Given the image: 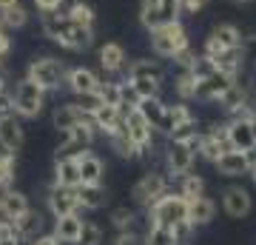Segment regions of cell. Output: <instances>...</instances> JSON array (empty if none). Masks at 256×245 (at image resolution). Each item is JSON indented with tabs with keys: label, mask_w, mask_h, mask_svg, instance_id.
<instances>
[{
	"label": "cell",
	"mask_w": 256,
	"mask_h": 245,
	"mask_svg": "<svg viewBox=\"0 0 256 245\" xmlns=\"http://www.w3.org/2000/svg\"><path fill=\"white\" fill-rule=\"evenodd\" d=\"M108 143H111V148H114V151H117L122 160H137V157L142 154V151L137 148V143L128 137V128H126V126H120L117 131H111V134H108Z\"/></svg>",
	"instance_id": "4316f807"
},
{
	"label": "cell",
	"mask_w": 256,
	"mask_h": 245,
	"mask_svg": "<svg viewBox=\"0 0 256 245\" xmlns=\"http://www.w3.org/2000/svg\"><path fill=\"white\" fill-rule=\"evenodd\" d=\"M63 3H66V0H32V6H34L40 15H43V12H57V9H63Z\"/></svg>",
	"instance_id": "c3c4849f"
},
{
	"label": "cell",
	"mask_w": 256,
	"mask_h": 245,
	"mask_svg": "<svg viewBox=\"0 0 256 245\" xmlns=\"http://www.w3.org/2000/svg\"><path fill=\"white\" fill-rule=\"evenodd\" d=\"M180 194H182L188 202L196 200V197H202V194H205V180H202L200 174H194V171L182 174V177H180Z\"/></svg>",
	"instance_id": "e575fe53"
},
{
	"label": "cell",
	"mask_w": 256,
	"mask_h": 245,
	"mask_svg": "<svg viewBox=\"0 0 256 245\" xmlns=\"http://www.w3.org/2000/svg\"><path fill=\"white\" fill-rule=\"evenodd\" d=\"M82 120H86V114H82L74 103H60L54 111H52V126L57 128V131H72L74 126H80Z\"/></svg>",
	"instance_id": "ffe728a7"
},
{
	"label": "cell",
	"mask_w": 256,
	"mask_h": 245,
	"mask_svg": "<svg viewBox=\"0 0 256 245\" xmlns=\"http://www.w3.org/2000/svg\"><path fill=\"white\" fill-rule=\"evenodd\" d=\"M200 134V126H196V117L188 120V123H182V126L174 128V134H171V140H182V143H188V140H194V137Z\"/></svg>",
	"instance_id": "ee69618b"
},
{
	"label": "cell",
	"mask_w": 256,
	"mask_h": 245,
	"mask_svg": "<svg viewBox=\"0 0 256 245\" xmlns=\"http://www.w3.org/2000/svg\"><path fill=\"white\" fill-rule=\"evenodd\" d=\"M46 89H40L34 80H28V77H23V80L14 86V91H12V97H14V114H18L20 120H34L43 114V109H46Z\"/></svg>",
	"instance_id": "277c9868"
},
{
	"label": "cell",
	"mask_w": 256,
	"mask_h": 245,
	"mask_svg": "<svg viewBox=\"0 0 256 245\" xmlns=\"http://www.w3.org/2000/svg\"><path fill=\"white\" fill-rule=\"evenodd\" d=\"M97 86H100V74L86 66H74L66 74V89L72 94H88V91H97Z\"/></svg>",
	"instance_id": "9a60e30c"
},
{
	"label": "cell",
	"mask_w": 256,
	"mask_h": 245,
	"mask_svg": "<svg viewBox=\"0 0 256 245\" xmlns=\"http://www.w3.org/2000/svg\"><path fill=\"white\" fill-rule=\"evenodd\" d=\"M23 143H26V131H23V123H20L18 114L0 117V148L9 154H18Z\"/></svg>",
	"instance_id": "8fae6325"
},
{
	"label": "cell",
	"mask_w": 256,
	"mask_h": 245,
	"mask_svg": "<svg viewBox=\"0 0 256 245\" xmlns=\"http://www.w3.org/2000/svg\"><path fill=\"white\" fill-rule=\"evenodd\" d=\"M97 137V126L92 123V117H86L80 126H74L72 131H66V143L63 148L57 151V157H72V160H80L82 154L92 151V143Z\"/></svg>",
	"instance_id": "5b68a950"
},
{
	"label": "cell",
	"mask_w": 256,
	"mask_h": 245,
	"mask_svg": "<svg viewBox=\"0 0 256 245\" xmlns=\"http://www.w3.org/2000/svg\"><path fill=\"white\" fill-rule=\"evenodd\" d=\"M92 123L97 126V131H102L106 137H108L111 131H117L120 126H126V120L120 117V109H117V106H106V103H102L100 109L92 114Z\"/></svg>",
	"instance_id": "cb8c5ba5"
},
{
	"label": "cell",
	"mask_w": 256,
	"mask_h": 245,
	"mask_svg": "<svg viewBox=\"0 0 256 245\" xmlns=\"http://www.w3.org/2000/svg\"><path fill=\"white\" fill-rule=\"evenodd\" d=\"M142 77L162 83L165 72H162V66L156 63V60H131V63L126 66V80H142Z\"/></svg>",
	"instance_id": "7402d4cb"
},
{
	"label": "cell",
	"mask_w": 256,
	"mask_h": 245,
	"mask_svg": "<svg viewBox=\"0 0 256 245\" xmlns=\"http://www.w3.org/2000/svg\"><path fill=\"white\" fill-rule=\"evenodd\" d=\"M230 83H234V77H228V74L220 72V69H214L210 74H205V77H200V80H196V89H194V100L216 103L222 94H225V89H228Z\"/></svg>",
	"instance_id": "9c48e42d"
},
{
	"label": "cell",
	"mask_w": 256,
	"mask_h": 245,
	"mask_svg": "<svg viewBox=\"0 0 256 245\" xmlns=\"http://www.w3.org/2000/svg\"><path fill=\"white\" fill-rule=\"evenodd\" d=\"M216 171L220 177H242V174H250V163H248V154L245 151H225V154L216 160Z\"/></svg>",
	"instance_id": "e0dca14e"
},
{
	"label": "cell",
	"mask_w": 256,
	"mask_h": 245,
	"mask_svg": "<svg viewBox=\"0 0 256 245\" xmlns=\"http://www.w3.org/2000/svg\"><path fill=\"white\" fill-rule=\"evenodd\" d=\"M100 66L106 74H120L126 72L128 66V57H126V49L120 43H114V40H108V43L100 46Z\"/></svg>",
	"instance_id": "2e32d148"
},
{
	"label": "cell",
	"mask_w": 256,
	"mask_h": 245,
	"mask_svg": "<svg viewBox=\"0 0 256 245\" xmlns=\"http://www.w3.org/2000/svg\"><path fill=\"white\" fill-rule=\"evenodd\" d=\"M28 245H63L57 239V234H40V236H32Z\"/></svg>",
	"instance_id": "f5cc1de1"
},
{
	"label": "cell",
	"mask_w": 256,
	"mask_h": 245,
	"mask_svg": "<svg viewBox=\"0 0 256 245\" xmlns=\"http://www.w3.org/2000/svg\"><path fill=\"white\" fill-rule=\"evenodd\" d=\"M111 225L117 228V231H134L137 214H134L131 208H114L111 211Z\"/></svg>",
	"instance_id": "ab89813d"
},
{
	"label": "cell",
	"mask_w": 256,
	"mask_h": 245,
	"mask_svg": "<svg viewBox=\"0 0 256 245\" xmlns=\"http://www.w3.org/2000/svg\"><path fill=\"white\" fill-rule=\"evenodd\" d=\"M140 23L146 32H154L156 26H162V0H140Z\"/></svg>",
	"instance_id": "f1b7e54d"
},
{
	"label": "cell",
	"mask_w": 256,
	"mask_h": 245,
	"mask_svg": "<svg viewBox=\"0 0 256 245\" xmlns=\"http://www.w3.org/2000/svg\"><path fill=\"white\" fill-rule=\"evenodd\" d=\"M126 128H128V137L137 143V148L142 151V154H146L148 148L154 145V126H151V123H148V120L142 117L137 109L126 117Z\"/></svg>",
	"instance_id": "4fadbf2b"
},
{
	"label": "cell",
	"mask_w": 256,
	"mask_h": 245,
	"mask_svg": "<svg viewBox=\"0 0 256 245\" xmlns=\"http://www.w3.org/2000/svg\"><path fill=\"white\" fill-rule=\"evenodd\" d=\"M250 205H254V200H250V191L242 188V185H230V188H225V194H222V208H225V214L234 219H242L250 214Z\"/></svg>",
	"instance_id": "7c38bea8"
},
{
	"label": "cell",
	"mask_w": 256,
	"mask_h": 245,
	"mask_svg": "<svg viewBox=\"0 0 256 245\" xmlns=\"http://www.w3.org/2000/svg\"><path fill=\"white\" fill-rule=\"evenodd\" d=\"M54 182H57V185H66V188H77V185L82 182L77 160H72V157H57V163H54Z\"/></svg>",
	"instance_id": "603a6c76"
},
{
	"label": "cell",
	"mask_w": 256,
	"mask_h": 245,
	"mask_svg": "<svg viewBox=\"0 0 256 245\" xmlns=\"http://www.w3.org/2000/svg\"><path fill=\"white\" fill-rule=\"evenodd\" d=\"M165 109H168V106H165L160 97H142V100H137V111H140V114H142V117H146L154 128L162 126Z\"/></svg>",
	"instance_id": "d6a6232c"
},
{
	"label": "cell",
	"mask_w": 256,
	"mask_h": 245,
	"mask_svg": "<svg viewBox=\"0 0 256 245\" xmlns=\"http://www.w3.org/2000/svg\"><path fill=\"white\" fill-rule=\"evenodd\" d=\"M242 55H245V60L256 63V35L254 37H242Z\"/></svg>",
	"instance_id": "681fc988"
},
{
	"label": "cell",
	"mask_w": 256,
	"mask_h": 245,
	"mask_svg": "<svg viewBox=\"0 0 256 245\" xmlns=\"http://www.w3.org/2000/svg\"><path fill=\"white\" fill-rule=\"evenodd\" d=\"M14 3H20V0H0V12L9 9V6H14Z\"/></svg>",
	"instance_id": "11a10c76"
},
{
	"label": "cell",
	"mask_w": 256,
	"mask_h": 245,
	"mask_svg": "<svg viewBox=\"0 0 256 245\" xmlns=\"http://www.w3.org/2000/svg\"><path fill=\"white\" fill-rule=\"evenodd\" d=\"M68 29H72V18H68L66 9L43 12V15H40V32H43V37H48L52 43H60Z\"/></svg>",
	"instance_id": "5bb4252c"
},
{
	"label": "cell",
	"mask_w": 256,
	"mask_h": 245,
	"mask_svg": "<svg viewBox=\"0 0 256 245\" xmlns=\"http://www.w3.org/2000/svg\"><path fill=\"white\" fill-rule=\"evenodd\" d=\"M54 234L60 242H68V245H77L82 234V219L77 214H66V217H57L54 219Z\"/></svg>",
	"instance_id": "d4e9b609"
},
{
	"label": "cell",
	"mask_w": 256,
	"mask_h": 245,
	"mask_svg": "<svg viewBox=\"0 0 256 245\" xmlns=\"http://www.w3.org/2000/svg\"><path fill=\"white\" fill-rule=\"evenodd\" d=\"M57 46H63V49H68V52H86V49L94 46V29L72 23V29L66 32V37Z\"/></svg>",
	"instance_id": "44dd1931"
},
{
	"label": "cell",
	"mask_w": 256,
	"mask_h": 245,
	"mask_svg": "<svg viewBox=\"0 0 256 245\" xmlns=\"http://www.w3.org/2000/svg\"><path fill=\"white\" fill-rule=\"evenodd\" d=\"M146 242H148V245H176V239H174V231H171V228H165V225H151V222H148Z\"/></svg>",
	"instance_id": "74e56055"
},
{
	"label": "cell",
	"mask_w": 256,
	"mask_h": 245,
	"mask_svg": "<svg viewBox=\"0 0 256 245\" xmlns=\"http://www.w3.org/2000/svg\"><path fill=\"white\" fill-rule=\"evenodd\" d=\"M97 91H100L106 106H120L122 103V83H117V80H100Z\"/></svg>",
	"instance_id": "8d00e7d4"
},
{
	"label": "cell",
	"mask_w": 256,
	"mask_h": 245,
	"mask_svg": "<svg viewBox=\"0 0 256 245\" xmlns=\"http://www.w3.org/2000/svg\"><path fill=\"white\" fill-rule=\"evenodd\" d=\"M12 180H14V154L3 151V154H0V188L9 185Z\"/></svg>",
	"instance_id": "7bdbcfd3"
},
{
	"label": "cell",
	"mask_w": 256,
	"mask_h": 245,
	"mask_svg": "<svg viewBox=\"0 0 256 245\" xmlns=\"http://www.w3.org/2000/svg\"><path fill=\"white\" fill-rule=\"evenodd\" d=\"M171 231H174V239H176V245H188V242H191V236H194V231H196V228H194L191 222L185 219V222H176V225L171 228Z\"/></svg>",
	"instance_id": "f6af8a7d"
},
{
	"label": "cell",
	"mask_w": 256,
	"mask_h": 245,
	"mask_svg": "<svg viewBox=\"0 0 256 245\" xmlns=\"http://www.w3.org/2000/svg\"><path fill=\"white\" fill-rule=\"evenodd\" d=\"M234 3H239V6H245V3H254V0H234Z\"/></svg>",
	"instance_id": "91938a15"
},
{
	"label": "cell",
	"mask_w": 256,
	"mask_h": 245,
	"mask_svg": "<svg viewBox=\"0 0 256 245\" xmlns=\"http://www.w3.org/2000/svg\"><path fill=\"white\" fill-rule=\"evenodd\" d=\"M77 200H80V208L97 211L108 202V191L102 188V182H80L77 185Z\"/></svg>",
	"instance_id": "ac0fdd59"
},
{
	"label": "cell",
	"mask_w": 256,
	"mask_h": 245,
	"mask_svg": "<svg viewBox=\"0 0 256 245\" xmlns=\"http://www.w3.org/2000/svg\"><path fill=\"white\" fill-rule=\"evenodd\" d=\"M74 106L86 114V117H92L94 111L102 106V97H100V91H88V94H74Z\"/></svg>",
	"instance_id": "f35d334b"
},
{
	"label": "cell",
	"mask_w": 256,
	"mask_h": 245,
	"mask_svg": "<svg viewBox=\"0 0 256 245\" xmlns=\"http://www.w3.org/2000/svg\"><path fill=\"white\" fill-rule=\"evenodd\" d=\"M165 191H168V180H165V174H160V171H146L137 182H134L131 197H134V202H137V205L148 208L151 202H156L160 197H162Z\"/></svg>",
	"instance_id": "8992f818"
},
{
	"label": "cell",
	"mask_w": 256,
	"mask_h": 245,
	"mask_svg": "<svg viewBox=\"0 0 256 245\" xmlns=\"http://www.w3.org/2000/svg\"><path fill=\"white\" fill-rule=\"evenodd\" d=\"M3 91H6V72L0 69V94H3Z\"/></svg>",
	"instance_id": "9f6ffc18"
},
{
	"label": "cell",
	"mask_w": 256,
	"mask_h": 245,
	"mask_svg": "<svg viewBox=\"0 0 256 245\" xmlns=\"http://www.w3.org/2000/svg\"><path fill=\"white\" fill-rule=\"evenodd\" d=\"M66 12H68L72 23H77V26L94 29V23H97V12H94V6H92V3H86V0H72Z\"/></svg>",
	"instance_id": "836d02e7"
},
{
	"label": "cell",
	"mask_w": 256,
	"mask_h": 245,
	"mask_svg": "<svg viewBox=\"0 0 256 245\" xmlns=\"http://www.w3.org/2000/svg\"><path fill=\"white\" fill-rule=\"evenodd\" d=\"M180 3H182V15H196V12L205 9L208 0H180Z\"/></svg>",
	"instance_id": "816d5d0a"
},
{
	"label": "cell",
	"mask_w": 256,
	"mask_h": 245,
	"mask_svg": "<svg viewBox=\"0 0 256 245\" xmlns=\"http://www.w3.org/2000/svg\"><path fill=\"white\" fill-rule=\"evenodd\" d=\"M188 120H194V111L185 106V103H176V106H168L165 109V117H162V126L156 128V131H162V134H174L176 126H182V123H188Z\"/></svg>",
	"instance_id": "83f0119b"
},
{
	"label": "cell",
	"mask_w": 256,
	"mask_h": 245,
	"mask_svg": "<svg viewBox=\"0 0 256 245\" xmlns=\"http://www.w3.org/2000/svg\"><path fill=\"white\" fill-rule=\"evenodd\" d=\"M18 245H28V239H26V236H20V239H18Z\"/></svg>",
	"instance_id": "6f0895ef"
},
{
	"label": "cell",
	"mask_w": 256,
	"mask_h": 245,
	"mask_svg": "<svg viewBox=\"0 0 256 245\" xmlns=\"http://www.w3.org/2000/svg\"><path fill=\"white\" fill-rule=\"evenodd\" d=\"M148 217H151L148 219L151 225L174 228L176 222H185V219H188V200H185L180 191H176V194H168V191H165L160 200L148 205Z\"/></svg>",
	"instance_id": "3957f363"
},
{
	"label": "cell",
	"mask_w": 256,
	"mask_h": 245,
	"mask_svg": "<svg viewBox=\"0 0 256 245\" xmlns=\"http://www.w3.org/2000/svg\"><path fill=\"white\" fill-rule=\"evenodd\" d=\"M162 18H165V23L182 20V3L180 0H162Z\"/></svg>",
	"instance_id": "bcb514c9"
},
{
	"label": "cell",
	"mask_w": 256,
	"mask_h": 245,
	"mask_svg": "<svg viewBox=\"0 0 256 245\" xmlns=\"http://www.w3.org/2000/svg\"><path fill=\"white\" fill-rule=\"evenodd\" d=\"M225 140L234 151H250L256 145L254 137V123H250V114H236L225 123Z\"/></svg>",
	"instance_id": "52a82bcc"
},
{
	"label": "cell",
	"mask_w": 256,
	"mask_h": 245,
	"mask_svg": "<svg viewBox=\"0 0 256 245\" xmlns=\"http://www.w3.org/2000/svg\"><path fill=\"white\" fill-rule=\"evenodd\" d=\"M208 37H214V40H216L225 52H228V49H239V46H242V32H239L234 23H216V26L210 29Z\"/></svg>",
	"instance_id": "4dcf8cb0"
},
{
	"label": "cell",
	"mask_w": 256,
	"mask_h": 245,
	"mask_svg": "<svg viewBox=\"0 0 256 245\" xmlns=\"http://www.w3.org/2000/svg\"><path fill=\"white\" fill-rule=\"evenodd\" d=\"M9 114H14V97L9 91H3L0 94V117H9Z\"/></svg>",
	"instance_id": "f907efd6"
},
{
	"label": "cell",
	"mask_w": 256,
	"mask_h": 245,
	"mask_svg": "<svg viewBox=\"0 0 256 245\" xmlns=\"http://www.w3.org/2000/svg\"><path fill=\"white\" fill-rule=\"evenodd\" d=\"M114 245H148V242H146V234H140V231H120Z\"/></svg>",
	"instance_id": "7dc6e473"
},
{
	"label": "cell",
	"mask_w": 256,
	"mask_h": 245,
	"mask_svg": "<svg viewBox=\"0 0 256 245\" xmlns=\"http://www.w3.org/2000/svg\"><path fill=\"white\" fill-rule=\"evenodd\" d=\"M194 160H196V151L191 148V143H182V140H171L165 145V168L174 177H182L194 168Z\"/></svg>",
	"instance_id": "ba28073f"
},
{
	"label": "cell",
	"mask_w": 256,
	"mask_h": 245,
	"mask_svg": "<svg viewBox=\"0 0 256 245\" xmlns=\"http://www.w3.org/2000/svg\"><path fill=\"white\" fill-rule=\"evenodd\" d=\"M102 242V228L94 222H82V234L77 239V245H100Z\"/></svg>",
	"instance_id": "b9f144b4"
},
{
	"label": "cell",
	"mask_w": 256,
	"mask_h": 245,
	"mask_svg": "<svg viewBox=\"0 0 256 245\" xmlns=\"http://www.w3.org/2000/svg\"><path fill=\"white\" fill-rule=\"evenodd\" d=\"M214 214H216V205H214V200H208L205 194L188 202V222H191L194 228L208 225L210 219H214Z\"/></svg>",
	"instance_id": "484cf974"
},
{
	"label": "cell",
	"mask_w": 256,
	"mask_h": 245,
	"mask_svg": "<svg viewBox=\"0 0 256 245\" xmlns=\"http://www.w3.org/2000/svg\"><path fill=\"white\" fill-rule=\"evenodd\" d=\"M40 222H43V217H40L37 211H32V208H28L26 214H23V217H18V219H14V228H18V234H20V236H26V239H32V236H34L37 231H40Z\"/></svg>",
	"instance_id": "d590c367"
},
{
	"label": "cell",
	"mask_w": 256,
	"mask_h": 245,
	"mask_svg": "<svg viewBox=\"0 0 256 245\" xmlns=\"http://www.w3.org/2000/svg\"><path fill=\"white\" fill-rule=\"evenodd\" d=\"M77 165H80V180L82 182H102V174H106V163H102L97 154H82L80 160H77Z\"/></svg>",
	"instance_id": "f546056e"
},
{
	"label": "cell",
	"mask_w": 256,
	"mask_h": 245,
	"mask_svg": "<svg viewBox=\"0 0 256 245\" xmlns=\"http://www.w3.org/2000/svg\"><path fill=\"white\" fill-rule=\"evenodd\" d=\"M66 74H68V66L60 57H48V55L34 57L26 66V77L34 80L40 89H46V91H57L60 86H66Z\"/></svg>",
	"instance_id": "7a4b0ae2"
},
{
	"label": "cell",
	"mask_w": 256,
	"mask_h": 245,
	"mask_svg": "<svg viewBox=\"0 0 256 245\" xmlns=\"http://www.w3.org/2000/svg\"><path fill=\"white\" fill-rule=\"evenodd\" d=\"M28 211V197L23 194V191H14V188H9V191H3L0 194V214L6 219H14L18 217H23Z\"/></svg>",
	"instance_id": "d6986e66"
},
{
	"label": "cell",
	"mask_w": 256,
	"mask_h": 245,
	"mask_svg": "<svg viewBox=\"0 0 256 245\" xmlns=\"http://www.w3.org/2000/svg\"><path fill=\"white\" fill-rule=\"evenodd\" d=\"M128 83H131V89H134V94H137L140 100L142 97H160V89H162L160 80H148V77H142V80H128Z\"/></svg>",
	"instance_id": "60d3db41"
},
{
	"label": "cell",
	"mask_w": 256,
	"mask_h": 245,
	"mask_svg": "<svg viewBox=\"0 0 256 245\" xmlns=\"http://www.w3.org/2000/svg\"><path fill=\"white\" fill-rule=\"evenodd\" d=\"M20 234H12V236H0V245H18Z\"/></svg>",
	"instance_id": "db71d44e"
},
{
	"label": "cell",
	"mask_w": 256,
	"mask_h": 245,
	"mask_svg": "<svg viewBox=\"0 0 256 245\" xmlns=\"http://www.w3.org/2000/svg\"><path fill=\"white\" fill-rule=\"evenodd\" d=\"M48 211L57 217H66V214H77L80 211V200H77V188H66V185H52L48 188Z\"/></svg>",
	"instance_id": "30bf717a"
},
{
	"label": "cell",
	"mask_w": 256,
	"mask_h": 245,
	"mask_svg": "<svg viewBox=\"0 0 256 245\" xmlns=\"http://www.w3.org/2000/svg\"><path fill=\"white\" fill-rule=\"evenodd\" d=\"M250 177H254V182H256V165H254V168H250Z\"/></svg>",
	"instance_id": "6125c7cd"
},
{
	"label": "cell",
	"mask_w": 256,
	"mask_h": 245,
	"mask_svg": "<svg viewBox=\"0 0 256 245\" xmlns=\"http://www.w3.org/2000/svg\"><path fill=\"white\" fill-rule=\"evenodd\" d=\"M0 20H3V26L9 29V32H20V29L28 26V20H32V12L23 6V3H14L9 9L0 12Z\"/></svg>",
	"instance_id": "1f68e13d"
},
{
	"label": "cell",
	"mask_w": 256,
	"mask_h": 245,
	"mask_svg": "<svg viewBox=\"0 0 256 245\" xmlns=\"http://www.w3.org/2000/svg\"><path fill=\"white\" fill-rule=\"evenodd\" d=\"M148 43H151V52L156 57L174 60L180 52L191 46V40H188V29L182 26V20H171V23H162L154 32H148Z\"/></svg>",
	"instance_id": "6da1fadb"
},
{
	"label": "cell",
	"mask_w": 256,
	"mask_h": 245,
	"mask_svg": "<svg viewBox=\"0 0 256 245\" xmlns=\"http://www.w3.org/2000/svg\"><path fill=\"white\" fill-rule=\"evenodd\" d=\"M250 123H254V137H256V114L250 117Z\"/></svg>",
	"instance_id": "94428289"
},
{
	"label": "cell",
	"mask_w": 256,
	"mask_h": 245,
	"mask_svg": "<svg viewBox=\"0 0 256 245\" xmlns=\"http://www.w3.org/2000/svg\"><path fill=\"white\" fill-rule=\"evenodd\" d=\"M6 32H9V29L3 26V20H0V35H6Z\"/></svg>",
	"instance_id": "680465c9"
}]
</instances>
